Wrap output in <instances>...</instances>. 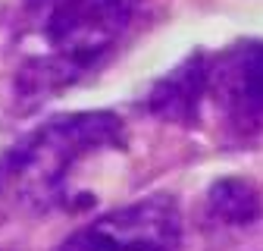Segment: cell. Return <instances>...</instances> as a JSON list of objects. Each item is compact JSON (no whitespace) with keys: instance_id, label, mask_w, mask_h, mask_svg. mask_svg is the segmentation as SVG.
<instances>
[{"instance_id":"6da1fadb","label":"cell","mask_w":263,"mask_h":251,"mask_svg":"<svg viewBox=\"0 0 263 251\" xmlns=\"http://www.w3.org/2000/svg\"><path fill=\"white\" fill-rule=\"evenodd\" d=\"M141 0H25L19 94L57 91L91 69L135 19Z\"/></svg>"},{"instance_id":"7a4b0ae2","label":"cell","mask_w":263,"mask_h":251,"mask_svg":"<svg viewBox=\"0 0 263 251\" xmlns=\"http://www.w3.org/2000/svg\"><path fill=\"white\" fill-rule=\"evenodd\" d=\"M119 145L122 129L110 113L57 116L0 157V204L47 210L63 201L72 167L97 151Z\"/></svg>"},{"instance_id":"277c9868","label":"cell","mask_w":263,"mask_h":251,"mask_svg":"<svg viewBox=\"0 0 263 251\" xmlns=\"http://www.w3.org/2000/svg\"><path fill=\"white\" fill-rule=\"evenodd\" d=\"M207 88L229 129L254 135L263 126V41H245L219 60L207 57Z\"/></svg>"},{"instance_id":"5b68a950","label":"cell","mask_w":263,"mask_h":251,"mask_svg":"<svg viewBox=\"0 0 263 251\" xmlns=\"http://www.w3.org/2000/svg\"><path fill=\"white\" fill-rule=\"evenodd\" d=\"M204 91H207V53H194L176 73H170L163 82L154 85L147 107L166 119L191 122L201 110Z\"/></svg>"},{"instance_id":"8992f818","label":"cell","mask_w":263,"mask_h":251,"mask_svg":"<svg viewBox=\"0 0 263 251\" xmlns=\"http://www.w3.org/2000/svg\"><path fill=\"white\" fill-rule=\"evenodd\" d=\"M210 213L226 226H245L254 223L260 213V195L245 179H219L207 195Z\"/></svg>"},{"instance_id":"3957f363","label":"cell","mask_w":263,"mask_h":251,"mask_svg":"<svg viewBox=\"0 0 263 251\" xmlns=\"http://www.w3.org/2000/svg\"><path fill=\"white\" fill-rule=\"evenodd\" d=\"M179 207L166 195H154L76 229L60 251H179Z\"/></svg>"}]
</instances>
